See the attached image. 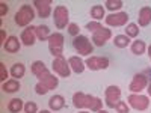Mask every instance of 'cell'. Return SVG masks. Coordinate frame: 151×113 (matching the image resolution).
I'll return each instance as SVG.
<instances>
[{"instance_id": "cell-1", "label": "cell", "mask_w": 151, "mask_h": 113, "mask_svg": "<svg viewBox=\"0 0 151 113\" xmlns=\"http://www.w3.org/2000/svg\"><path fill=\"white\" fill-rule=\"evenodd\" d=\"M73 106L76 109H89L91 112H100L103 109V101L98 97H92L89 94L83 92H76L73 95Z\"/></svg>"}, {"instance_id": "cell-2", "label": "cell", "mask_w": 151, "mask_h": 113, "mask_svg": "<svg viewBox=\"0 0 151 113\" xmlns=\"http://www.w3.org/2000/svg\"><path fill=\"white\" fill-rule=\"evenodd\" d=\"M35 18V11L32 8V5H23L18 12L15 14V23H17V26L20 27H29V24L32 23V20Z\"/></svg>"}, {"instance_id": "cell-3", "label": "cell", "mask_w": 151, "mask_h": 113, "mask_svg": "<svg viewBox=\"0 0 151 113\" xmlns=\"http://www.w3.org/2000/svg\"><path fill=\"white\" fill-rule=\"evenodd\" d=\"M73 47L80 56H89L94 51V44L88 39V36L79 35L73 39Z\"/></svg>"}, {"instance_id": "cell-4", "label": "cell", "mask_w": 151, "mask_h": 113, "mask_svg": "<svg viewBox=\"0 0 151 113\" xmlns=\"http://www.w3.org/2000/svg\"><path fill=\"white\" fill-rule=\"evenodd\" d=\"M53 21H55L56 29H65V27H68V24H70L68 8L64 6V5L56 6L55 11H53Z\"/></svg>"}, {"instance_id": "cell-5", "label": "cell", "mask_w": 151, "mask_h": 113, "mask_svg": "<svg viewBox=\"0 0 151 113\" xmlns=\"http://www.w3.org/2000/svg\"><path fill=\"white\" fill-rule=\"evenodd\" d=\"M48 50L53 57H60L64 53V35L60 32H55L48 38Z\"/></svg>"}, {"instance_id": "cell-6", "label": "cell", "mask_w": 151, "mask_h": 113, "mask_svg": "<svg viewBox=\"0 0 151 113\" xmlns=\"http://www.w3.org/2000/svg\"><path fill=\"white\" fill-rule=\"evenodd\" d=\"M121 99V89L116 84H110L104 91V103L109 109H115L116 103Z\"/></svg>"}, {"instance_id": "cell-7", "label": "cell", "mask_w": 151, "mask_h": 113, "mask_svg": "<svg viewBox=\"0 0 151 113\" xmlns=\"http://www.w3.org/2000/svg\"><path fill=\"white\" fill-rule=\"evenodd\" d=\"M129 18L130 17H129L127 12H113V14L106 15L104 21L110 27H122V26H127Z\"/></svg>"}, {"instance_id": "cell-8", "label": "cell", "mask_w": 151, "mask_h": 113, "mask_svg": "<svg viewBox=\"0 0 151 113\" xmlns=\"http://www.w3.org/2000/svg\"><path fill=\"white\" fill-rule=\"evenodd\" d=\"M53 71L59 75V77H64V79H68L70 75H71V68H70V64H68V60L64 57V56H60V57H55L53 59Z\"/></svg>"}, {"instance_id": "cell-9", "label": "cell", "mask_w": 151, "mask_h": 113, "mask_svg": "<svg viewBox=\"0 0 151 113\" xmlns=\"http://www.w3.org/2000/svg\"><path fill=\"white\" fill-rule=\"evenodd\" d=\"M127 101H129L130 107H133L134 110H139V112L147 110L148 106H150L148 97L147 95H141V94H132V95H129Z\"/></svg>"}, {"instance_id": "cell-10", "label": "cell", "mask_w": 151, "mask_h": 113, "mask_svg": "<svg viewBox=\"0 0 151 113\" xmlns=\"http://www.w3.org/2000/svg\"><path fill=\"white\" fill-rule=\"evenodd\" d=\"M85 65L89 68L91 71H100L106 69L109 67V59L104 56H89L85 60Z\"/></svg>"}, {"instance_id": "cell-11", "label": "cell", "mask_w": 151, "mask_h": 113, "mask_svg": "<svg viewBox=\"0 0 151 113\" xmlns=\"http://www.w3.org/2000/svg\"><path fill=\"white\" fill-rule=\"evenodd\" d=\"M147 86H148V77L144 72H141V74H136L133 77L132 83L129 84V89L133 94H141L144 89H147Z\"/></svg>"}, {"instance_id": "cell-12", "label": "cell", "mask_w": 151, "mask_h": 113, "mask_svg": "<svg viewBox=\"0 0 151 113\" xmlns=\"http://www.w3.org/2000/svg\"><path fill=\"white\" fill-rule=\"evenodd\" d=\"M32 5L38 11V17L48 18L52 14V0H33Z\"/></svg>"}, {"instance_id": "cell-13", "label": "cell", "mask_w": 151, "mask_h": 113, "mask_svg": "<svg viewBox=\"0 0 151 113\" xmlns=\"http://www.w3.org/2000/svg\"><path fill=\"white\" fill-rule=\"evenodd\" d=\"M32 74L35 75V77L38 79V80H44V79H47L48 75H50V71H48V68L44 65V62L42 60H35L33 64H32Z\"/></svg>"}, {"instance_id": "cell-14", "label": "cell", "mask_w": 151, "mask_h": 113, "mask_svg": "<svg viewBox=\"0 0 151 113\" xmlns=\"http://www.w3.org/2000/svg\"><path fill=\"white\" fill-rule=\"evenodd\" d=\"M110 38H112V32H110V29L103 27L101 30H98L97 33L92 35V44L97 45V47H103V45L110 39Z\"/></svg>"}, {"instance_id": "cell-15", "label": "cell", "mask_w": 151, "mask_h": 113, "mask_svg": "<svg viewBox=\"0 0 151 113\" xmlns=\"http://www.w3.org/2000/svg\"><path fill=\"white\" fill-rule=\"evenodd\" d=\"M35 27H36V26H29V27H26V29L21 32V35H20V41H21L23 45L30 47V45H33V44L36 42Z\"/></svg>"}, {"instance_id": "cell-16", "label": "cell", "mask_w": 151, "mask_h": 113, "mask_svg": "<svg viewBox=\"0 0 151 113\" xmlns=\"http://www.w3.org/2000/svg\"><path fill=\"white\" fill-rule=\"evenodd\" d=\"M151 23V8L150 6H142L137 15V26L141 27H147Z\"/></svg>"}, {"instance_id": "cell-17", "label": "cell", "mask_w": 151, "mask_h": 113, "mask_svg": "<svg viewBox=\"0 0 151 113\" xmlns=\"http://www.w3.org/2000/svg\"><path fill=\"white\" fill-rule=\"evenodd\" d=\"M68 64H70L71 71L76 72V74H82V72L85 71V68H86L85 62H83L79 56H71V57L68 59Z\"/></svg>"}, {"instance_id": "cell-18", "label": "cell", "mask_w": 151, "mask_h": 113, "mask_svg": "<svg viewBox=\"0 0 151 113\" xmlns=\"http://www.w3.org/2000/svg\"><path fill=\"white\" fill-rule=\"evenodd\" d=\"M20 47H21V42L18 41V38L17 36H9L8 39H6V42H5V45H3V48L6 50L8 53H18L20 51Z\"/></svg>"}, {"instance_id": "cell-19", "label": "cell", "mask_w": 151, "mask_h": 113, "mask_svg": "<svg viewBox=\"0 0 151 113\" xmlns=\"http://www.w3.org/2000/svg\"><path fill=\"white\" fill-rule=\"evenodd\" d=\"M2 89H3V92H6V94H14V92L20 91V89H21L20 80H17V79H9V80H6V82L2 84Z\"/></svg>"}, {"instance_id": "cell-20", "label": "cell", "mask_w": 151, "mask_h": 113, "mask_svg": "<svg viewBox=\"0 0 151 113\" xmlns=\"http://www.w3.org/2000/svg\"><path fill=\"white\" fill-rule=\"evenodd\" d=\"M64 106H65V98L62 95H53L48 99V107L53 112H58L60 109H64Z\"/></svg>"}, {"instance_id": "cell-21", "label": "cell", "mask_w": 151, "mask_h": 113, "mask_svg": "<svg viewBox=\"0 0 151 113\" xmlns=\"http://www.w3.org/2000/svg\"><path fill=\"white\" fill-rule=\"evenodd\" d=\"M35 35H36V39L40 41H48L50 38V29L48 26H45V24H41V26H36L35 27Z\"/></svg>"}, {"instance_id": "cell-22", "label": "cell", "mask_w": 151, "mask_h": 113, "mask_svg": "<svg viewBox=\"0 0 151 113\" xmlns=\"http://www.w3.org/2000/svg\"><path fill=\"white\" fill-rule=\"evenodd\" d=\"M91 17L94 18V21H100L106 18V8L101 5H94L91 8Z\"/></svg>"}, {"instance_id": "cell-23", "label": "cell", "mask_w": 151, "mask_h": 113, "mask_svg": "<svg viewBox=\"0 0 151 113\" xmlns=\"http://www.w3.org/2000/svg\"><path fill=\"white\" fill-rule=\"evenodd\" d=\"M47 91H52V89H56L58 87V84H59V77H56V75H53V74H50L47 79H44V80H41L40 82Z\"/></svg>"}, {"instance_id": "cell-24", "label": "cell", "mask_w": 151, "mask_h": 113, "mask_svg": "<svg viewBox=\"0 0 151 113\" xmlns=\"http://www.w3.org/2000/svg\"><path fill=\"white\" fill-rule=\"evenodd\" d=\"M8 110H9L11 113H20L21 110H24L23 99H20V98H12L11 101L8 103Z\"/></svg>"}, {"instance_id": "cell-25", "label": "cell", "mask_w": 151, "mask_h": 113, "mask_svg": "<svg viewBox=\"0 0 151 113\" xmlns=\"http://www.w3.org/2000/svg\"><path fill=\"white\" fill-rule=\"evenodd\" d=\"M24 74H26V67H24L23 64H14L12 65V68H11V75L14 79H17V80H20L21 77H24Z\"/></svg>"}, {"instance_id": "cell-26", "label": "cell", "mask_w": 151, "mask_h": 113, "mask_svg": "<svg viewBox=\"0 0 151 113\" xmlns=\"http://www.w3.org/2000/svg\"><path fill=\"white\" fill-rule=\"evenodd\" d=\"M130 48H132V53H133V54H136V56H141V54H144V53H145L147 45H145V42H144V41H141V39H136V41H133V42H132Z\"/></svg>"}, {"instance_id": "cell-27", "label": "cell", "mask_w": 151, "mask_h": 113, "mask_svg": "<svg viewBox=\"0 0 151 113\" xmlns=\"http://www.w3.org/2000/svg\"><path fill=\"white\" fill-rule=\"evenodd\" d=\"M113 44H115V47H118V48H125L130 44V38L127 35H116L115 39H113Z\"/></svg>"}, {"instance_id": "cell-28", "label": "cell", "mask_w": 151, "mask_h": 113, "mask_svg": "<svg viewBox=\"0 0 151 113\" xmlns=\"http://www.w3.org/2000/svg\"><path fill=\"white\" fill-rule=\"evenodd\" d=\"M104 5H106L104 8L109 9V11H112V14H113L115 11H119L124 6V2H122V0H106Z\"/></svg>"}, {"instance_id": "cell-29", "label": "cell", "mask_w": 151, "mask_h": 113, "mask_svg": "<svg viewBox=\"0 0 151 113\" xmlns=\"http://www.w3.org/2000/svg\"><path fill=\"white\" fill-rule=\"evenodd\" d=\"M139 26H137L136 23H129L127 26H125V35H127L129 38H136L137 35H139Z\"/></svg>"}, {"instance_id": "cell-30", "label": "cell", "mask_w": 151, "mask_h": 113, "mask_svg": "<svg viewBox=\"0 0 151 113\" xmlns=\"http://www.w3.org/2000/svg\"><path fill=\"white\" fill-rule=\"evenodd\" d=\"M86 29L94 35V33H97L98 30H101V29H103V26L100 24V21H89V23L86 24Z\"/></svg>"}, {"instance_id": "cell-31", "label": "cell", "mask_w": 151, "mask_h": 113, "mask_svg": "<svg viewBox=\"0 0 151 113\" xmlns=\"http://www.w3.org/2000/svg\"><path fill=\"white\" fill-rule=\"evenodd\" d=\"M115 110H116L118 113H130V107H129V104L125 103V101H121V99L116 103Z\"/></svg>"}, {"instance_id": "cell-32", "label": "cell", "mask_w": 151, "mask_h": 113, "mask_svg": "<svg viewBox=\"0 0 151 113\" xmlns=\"http://www.w3.org/2000/svg\"><path fill=\"white\" fill-rule=\"evenodd\" d=\"M67 29H68V33L74 38L80 35V27H79V24H76V23H70Z\"/></svg>"}, {"instance_id": "cell-33", "label": "cell", "mask_w": 151, "mask_h": 113, "mask_svg": "<svg viewBox=\"0 0 151 113\" xmlns=\"http://www.w3.org/2000/svg\"><path fill=\"white\" fill-rule=\"evenodd\" d=\"M24 113H38V106L35 101H27L24 104Z\"/></svg>"}, {"instance_id": "cell-34", "label": "cell", "mask_w": 151, "mask_h": 113, "mask_svg": "<svg viewBox=\"0 0 151 113\" xmlns=\"http://www.w3.org/2000/svg\"><path fill=\"white\" fill-rule=\"evenodd\" d=\"M0 80H2L3 83H5L6 80H9V79H8V69H6V67H5L3 62H0Z\"/></svg>"}, {"instance_id": "cell-35", "label": "cell", "mask_w": 151, "mask_h": 113, "mask_svg": "<svg viewBox=\"0 0 151 113\" xmlns=\"http://www.w3.org/2000/svg\"><path fill=\"white\" fill-rule=\"evenodd\" d=\"M35 92H36L38 95H45L48 91L45 89V87H44V86H42L40 82H38V83H36V86H35Z\"/></svg>"}, {"instance_id": "cell-36", "label": "cell", "mask_w": 151, "mask_h": 113, "mask_svg": "<svg viewBox=\"0 0 151 113\" xmlns=\"http://www.w3.org/2000/svg\"><path fill=\"white\" fill-rule=\"evenodd\" d=\"M8 11H9L8 5H6L5 2H0V17H5V15L8 14Z\"/></svg>"}, {"instance_id": "cell-37", "label": "cell", "mask_w": 151, "mask_h": 113, "mask_svg": "<svg viewBox=\"0 0 151 113\" xmlns=\"http://www.w3.org/2000/svg\"><path fill=\"white\" fill-rule=\"evenodd\" d=\"M6 39H8V38H6V33H5V30L2 29V30H0V44H2V45H5Z\"/></svg>"}, {"instance_id": "cell-38", "label": "cell", "mask_w": 151, "mask_h": 113, "mask_svg": "<svg viewBox=\"0 0 151 113\" xmlns=\"http://www.w3.org/2000/svg\"><path fill=\"white\" fill-rule=\"evenodd\" d=\"M144 74L148 77V83H151V68H148V69H145L144 71Z\"/></svg>"}, {"instance_id": "cell-39", "label": "cell", "mask_w": 151, "mask_h": 113, "mask_svg": "<svg viewBox=\"0 0 151 113\" xmlns=\"http://www.w3.org/2000/svg\"><path fill=\"white\" fill-rule=\"evenodd\" d=\"M147 92H148V95L151 97V83H148V86H147Z\"/></svg>"}, {"instance_id": "cell-40", "label": "cell", "mask_w": 151, "mask_h": 113, "mask_svg": "<svg viewBox=\"0 0 151 113\" xmlns=\"http://www.w3.org/2000/svg\"><path fill=\"white\" fill-rule=\"evenodd\" d=\"M148 57H150V60H151V45L148 47Z\"/></svg>"}, {"instance_id": "cell-41", "label": "cell", "mask_w": 151, "mask_h": 113, "mask_svg": "<svg viewBox=\"0 0 151 113\" xmlns=\"http://www.w3.org/2000/svg\"><path fill=\"white\" fill-rule=\"evenodd\" d=\"M97 113H109V112H107V110H103V109H101V110H100V112H97Z\"/></svg>"}, {"instance_id": "cell-42", "label": "cell", "mask_w": 151, "mask_h": 113, "mask_svg": "<svg viewBox=\"0 0 151 113\" xmlns=\"http://www.w3.org/2000/svg\"><path fill=\"white\" fill-rule=\"evenodd\" d=\"M40 113H52V112H50V110H41Z\"/></svg>"}, {"instance_id": "cell-43", "label": "cell", "mask_w": 151, "mask_h": 113, "mask_svg": "<svg viewBox=\"0 0 151 113\" xmlns=\"http://www.w3.org/2000/svg\"><path fill=\"white\" fill-rule=\"evenodd\" d=\"M79 113H91V112H86V110H80Z\"/></svg>"}]
</instances>
